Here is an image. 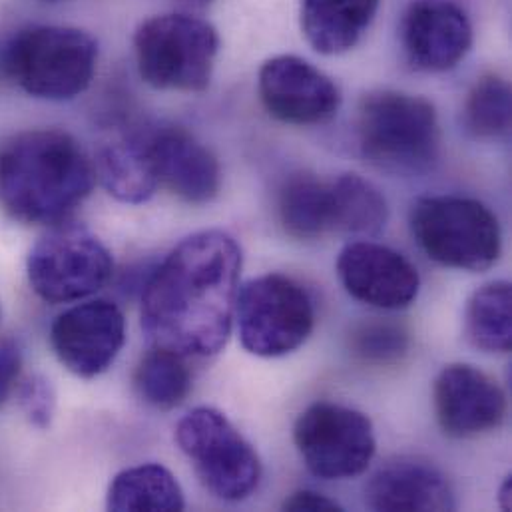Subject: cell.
Masks as SVG:
<instances>
[{
	"mask_svg": "<svg viewBox=\"0 0 512 512\" xmlns=\"http://www.w3.org/2000/svg\"><path fill=\"white\" fill-rule=\"evenodd\" d=\"M94 180V164L68 132L26 130L0 142V208L16 222H66Z\"/></svg>",
	"mask_w": 512,
	"mask_h": 512,
	"instance_id": "cell-2",
	"label": "cell"
},
{
	"mask_svg": "<svg viewBox=\"0 0 512 512\" xmlns=\"http://www.w3.org/2000/svg\"><path fill=\"white\" fill-rule=\"evenodd\" d=\"M333 232L377 236L389 218L385 196L365 178L343 174L331 182Z\"/></svg>",
	"mask_w": 512,
	"mask_h": 512,
	"instance_id": "cell-22",
	"label": "cell"
},
{
	"mask_svg": "<svg viewBox=\"0 0 512 512\" xmlns=\"http://www.w3.org/2000/svg\"><path fill=\"white\" fill-rule=\"evenodd\" d=\"M499 503H501V509L503 511H511L512 507V479L507 477V481L503 483L501 487V493H499Z\"/></svg>",
	"mask_w": 512,
	"mask_h": 512,
	"instance_id": "cell-30",
	"label": "cell"
},
{
	"mask_svg": "<svg viewBox=\"0 0 512 512\" xmlns=\"http://www.w3.org/2000/svg\"><path fill=\"white\" fill-rule=\"evenodd\" d=\"M96 40L68 26H26L0 40V82L42 100H72L92 82Z\"/></svg>",
	"mask_w": 512,
	"mask_h": 512,
	"instance_id": "cell-3",
	"label": "cell"
},
{
	"mask_svg": "<svg viewBox=\"0 0 512 512\" xmlns=\"http://www.w3.org/2000/svg\"><path fill=\"white\" fill-rule=\"evenodd\" d=\"M18 405L36 429H48L56 409V393L50 381L42 375H30L16 385Z\"/></svg>",
	"mask_w": 512,
	"mask_h": 512,
	"instance_id": "cell-27",
	"label": "cell"
},
{
	"mask_svg": "<svg viewBox=\"0 0 512 512\" xmlns=\"http://www.w3.org/2000/svg\"><path fill=\"white\" fill-rule=\"evenodd\" d=\"M283 511L341 512L343 509L335 501H331L315 491H297L283 503Z\"/></svg>",
	"mask_w": 512,
	"mask_h": 512,
	"instance_id": "cell-29",
	"label": "cell"
},
{
	"mask_svg": "<svg viewBox=\"0 0 512 512\" xmlns=\"http://www.w3.org/2000/svg\"><path fill=\"white\" fill-rule=\"evenodd\" d=\"M182 4H186V6H194V8H202V6H206L210 0H180Z\"/></svg>",
	"mask_w": 512,
	"mask_h": 512,
	"instance_id": "cell-31",
	"label": "cell"
},
{
	"mask_svg": "<svg viewBox=\"0 0 512 512\" xmlns=\"http://www.w3.org/2000/svg\"><path fill=\"white\" fill-rule=\"evenodd\" d=\"M293 441L307 469L325 481L363 475L377 449L371 421L335 403L307 407L295 421Z\"/></svg>",
	"mask_w": 512,
	"mask_h": 512,
	"instance_id": "cell-10",
	"label": "cell"
},
{
	"mask_svg": "<svg viewBox=\"0 0 512 512\" xmlns=\"http://www.w3.org/2000/svg\"><path fill=\"white\" fill-rule=\"evenodd\" d=\"M337 275L351 297L379 309L409 307L421 287L417 267L407 257L373 242L345 246L337 259Z\"/></svg>",
	"mask_w": 512,
	"mask_h": 512,
	"instance_id": "cell-15",
	"label": "cell"
},
{
	"mask_svg": "<svg viewBox=\"0 0 512 512\" xmlns=\"http://www.w3.org/2000/svg\"><path fill=\"white\" fill-rule=\"evenodd\" d=\"M365 501L373 511L443 512L457 507L447 477L429 461L401 457L385 463L369 481Z\"/></svg>",
	"mask_w": 512,
	"mask_h": 512,
	"instance_id": "cell-17",
	"label": "cell"
},
{
	"mask_svg": "<svg viewBox=\"0 0 512 512\" xmlns=\"http://www.w3.org/2000/svg\"><path fill=\"white\" fill-rule=\"evenodd\" d=\"M124 343V313L108 299L74 305L60 313L50 327V345L58 361L82 379L106 373Z\"/></svg>",
	"mask_w": 512,
	"mask_h": 512,
	"instance_id": "cell-11",
	"label": "cell"
},
{
	"mask_svg": "<svg viewBox=\"0 0 512 512\" xmlns=\"http://www.w3.org/2000/svg\"><path fill=\"white\" fill-rule=\"evenodd\" d=\"M465 124L477 138H499L511 128V86L501 76H483L469 92Z\"/></svg>",
	"mask_w": 512,
	"mask_h": 512,
	"instance_id": "cell-25",
	"label": "cell"
},
{
	"mask_svg": "<svg viewBox=\"0 0 512 512\" xmlns=\"http://www.w3.org/2000/svg\"><path fill=\"white\" fill-rule=\"evenodd\" d=\"M401 42L415 68L445 72L471 50L473 28L453 0H413L403 16Z\"/></svg>",
	"mask_w": 512,
	"mask_h": 512,
	"instance_id": "cell-16",
	"label": "cell"
},
{
	"mask_svg": "<svg viewBox=\"0 0 512 512\" xmlns=\"http://www.w3.org/2000/svg\"><path fill=\"white\" fill-rule=\"evenodd\" d=\"M359 148L379 170L391 174H421L439 154L441 132L435 106L395 90L373 92L359 108Z\"/></svg>",
	"mask_w": 512,
	"mask_h": 512,
	"instance_id": "cell-4",
	"label": "cell"
},
{
	"mask_svg": "<svg viewBox=\"0 0 512 512\" xmlns=\"http://www.w3.org/2000/svg\"><path fill=\"white\" fill-rule=\"evenodd\" d=\"M259 96L265 110L291 126H319L335 118L341 106L337 84L307 60L283 54L259 68Z\"/></svg>",
	"mask_w": 512,
	"mask_h": 512,
	"instance_id": "cell-12",
	"label": "cell"
},
{
	"mask_svg": "<svg viewBox=\"0 0 512 512\" xmlns=\"http://www.w3.org/2000/svg\"><path fill=\"white\" fill-rule=\"evenodd\" d=\"M108 248L82 224H54L26 259L32 291L46 303H72L100 291L112 277Z\"/></svg>",
	"mask_w": 512,
	"mask_h": 512,
	"instance_id": "cell-8",
	"label": "cell"
},
{
	"mask_svg": "<svg viewBox=\"0 0 512 512\" xmlns=\"http://www.w3.org/2000/svg\"><path fill=\"white\" fill-rule=\"evenodd\" d=\"M411 232L433 261L465 271H487L501 256V226L479 200L429 196L413 204Z\"/></svg>",
	"mask_w": 512,
	"mask_h": 512,
	"instance_id": "cell-6",
	"label": "cell"
},
{
	"mask_svg": "<svg viewBox=\"0 0 512 512\" xmlns=\"http://www.w3.org/2000/svg\"><path fill=\"white\" fill-rule=\"evenodd\" d=\"M40 2H48V4H54V2H60V0H40Z\"/></svg>",
	"mask_w": 512,
	"mask_h": 512,
	"instance_id": "cell-32",
	"label": "cell"
},
{
	"mask_svg": "<svg viewBox=\"0 0 512 512\" xmlns=\"http://www.w3.org/2000/svg\"><path fill=\"white\" fill-rule=\"evenodd\" d=\"M146 146L160 188L188 204H208L222 188L218 158L186 128L174 124L144 126Z\"/></svg>",
	"mask_w": 512,
	"mask_h": 512,
	"instance_id": "cell-13",
	"label": "cell"
},
{
	"mask_svg": "<svg viewBox=\"0 0 512 512\" xmlns=\"http://www.w3.org/2000/svg\"><path fill=\"white\" fill-rule=\"evenodd\" d=\"M381 0H301V30L319 54L351 50L371 26Z\"/></svg>",
	"mask_w": 512,
	"mask_h": 512,
	"instance_id": "cell-19",
	"label": "cell"
},
{
	"mask_svg": "<svg viewBox=\"0 0 512 512\" xmlns=\"http://www.w3.org/2000/svg\"><path fill=\"white\" fill-rule=\"evenodd\" d=\"M140 76L158 90L202 92L220 50L218 30L192 14H160L134 34Z\"/></svg>",
	"mask_w": 512,
	"mask_h": 512,
	"instance_id": "cell-5",
	"label": "cell"
},
{
	"mask_svg": "<svg viewBox=\"0 0 512 512\" xmlns=\"http://www.w3.org/2000/svg\"><path fill=\"white\" fill-rule=\"evenodd\" d=\"M176 441L214 497L238 503L256 493L259 457L224 413L212 407L190 411L176 427Z\"/></svg>",
	"mask_w": 512,
	"mask_h": 512,
	"instance_id": "cell-7",
	"label": "cell"
},
{
	"mask_svg": "<svg viewBox=\"0 0 512 512\" xmlns=\"http://www.w3.org/2000/svg\"><path fill=\"white\" fill-rule=\"evenodd\" d=\"M96 178L124 204H144L158 192L144 128L104 142L94 162Z\"/></svg>",
	"mask_w": 512,
	"mask_h": 512,
	"instance_id": "cell-18",
	"label": "cell"
},
{
	"mask_svg": "<svg viewBox=\"0 0 512 512\" xmlns=\"http://www.w3.org/2000/svg\"><path fill=\"white\" fill-rule=\"evenodd\" d=\"M435 413L449 437L469 439L501 427L507 417V397L499 383L473 365L445 367L433 389Z\"/></svg>",
	"mask_w": 512,
	"mask_h": 512,
	"instance_id": "cell-14",
	"label": "cell"
},
{
	"mask_svg": "<svg viewBox=\"0 0 512 512\" xmlns=\"http://www.w3.org/2000/svg\"><path fill=\"white\" fill-rule=\"evenodd\" d=\"M471 343L487 353L512 349V287L509 281H493L473 293L465 313Z\"/></svg>",
	"mask_w": 512,
	"mask_h": 512,
	"instance_id": "cell-23",
	"label": "cell"
},
{
	"mask_svg": "<svg viewBox=\"0 0 512 512\" xmlns=\"http://www.w3.org/2000/svg\"><path fill=\"white\" fill-rule=\"evenodd\" d=\"M277 212L291 238L317 240L333 232L331 184L305 172L289 176L279 190Z\"/></svg>",
	"mask_w": 512,
	"mask_h": 512,
	"instance_id": "cell-20",
	"label": "cell"
},
{
	"mask_svg": "<svg viewBox=\"0 0 512 512\" xmlns=\"http://www.w3.org/2000/svg\"><path fill=\"white\" fill-rule=\"evenodd\" d=\"M108 511H184V491L176 477L162 465H138L118 473L106 499Z\"/></svg>",
	"mask_w": 512,
	"mask_h": 512,
	"instance_id": "cell-21",
	"label": "cell"
},
{
	"mask_svg": "<svg viewBox=\"0 0 512 512\" xmlns=\"http://www.w3.org/2000/svg\"><path fill=\"white\" fill-rule=\"evenodd\" d=\"M22 369V353L14 339L0 337V407L16 391Z\"/></svg>",
	"mask_w": 512,
	"mask_h": 512,
	"instance_id": "cell-28",
	"label": "cell"
},
{
	"mask_svg": "<svg viewBox=\"0 0 512 512\" xmlns=\"http://www.w3.org/2000/svg\"><path fill=\"white\" fill-rule=\"evenodd\" d=\"M242 345L257 357H283L313 331L315 309L295 279L267 273L238 289L236 313Z\"/></svg>",
	"mask_w": 512,
	"mask_h": 512,
	"instance_id": "cell-9",
	"label": "cell"
},
{
	"mask_svg": "<svg viewBox=\"0 0 512 512\" xmlns=\"http://www.w3.org/2000/svg\"><path fill=\"white\" fill-rule=\"evenodd\" d=\"M134 387L140 399L158 411L180 407L192 389V373L186 365V357L162 347H152L136 369Z\"/></svg>",
	"mask_w": 512,
	"mask_h": 512,
	"instance_id": "cell-24",
	"label": "cell"
},
{
	"mask_svg": "<svg viewBox=\"0 0 512 512\" xmlns=\"http://www.w3.org/2000/svg\"><path fill=\"white\" fill-rule=\"evenodd\" d=\"M242 250L222 230L180 242L142 293V329L152 347L182 357L218 355L232 333Z\"/></svg>",
	"mask_w": 512,
	"mask_h": 512,
	"instance_id": "cell-1",
	"label": "cell"
},
{
	"mask_svg": "<svg viewBox=\"0 0 512 512\" xmlns=\"http://www.w3.org/2000/svg\"><path fill=\"white\" fill-rule=\"evenodd\" d=\"M409 333L389 321H371L359 325L351 335V351L357 359L371 365H391L405 357Z\"/></svg>",
	"mask_w": 512,
	"mask_h": 512,
	"instance_id": "cell-26",
	"label": "cell"
}]
</instances>
